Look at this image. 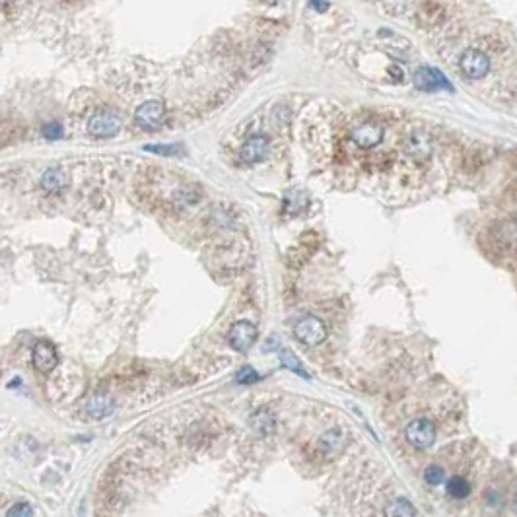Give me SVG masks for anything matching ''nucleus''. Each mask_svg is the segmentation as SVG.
<instances>
[{
  "label": "nucleus",
  "instance_id": "6ab92c4d",
  "mask_svg": "<svg viewBox=\"0 0 517 517\" xmlns=\"http://www.w3.org/2000/svg\"><path fill=\"white\" fill-rule=\"evenodd\" d=\"M424 478H426V483L432 484V486L440 484L441 481H443V468L438 467V465H430V467L426 468V473H424Z\"/></svg>",
  "mask_w": 517,
  "mask_h": 517
},
{
  "label": "nucleus",
  "instance_id": "5701e85b",
  "mask_svg": "<svg viewBox=\"0 0 517 517\" xmlns=\"http://www.w3.org/2000/svg\"><path fill=\"white\" fill-rule=\"evenodd\" d=\"M144 150H148V152H156V154H166V156H171L177 152V148L175 146H146Z\"/></svg>",
  "mask_w": 517,
  "mask_h": 517
},
{
  "label": "nucleus",
  "instance_id": "4be33fe9",
  "mask_svg": "<svg viewBox=\"0 0 517 517\" xmlns=\"http://www.w3.org/2000/svg\"><path fill=\"white\" fill-rule=\"evenodd\" d=\"M257 379H258L257 371L253 370V368H244V370L238 373L236 381H239V383H253V381H257Z\"/></svg>",
  "mask_w": 517,
  "mask_h": 517
},
{
  "label": "nucleus",
  "instance_id": "b1692460",
  "mask_svg": "<svg viewBox=\"0 0 517 517\" xmlns=\"http://www.w3.org/2000/svg\"><path fill=\"white\" fill-rule=\"evenodd\" d=\"M313 8H315V10H321V12H323V10H327L328 4H317V2H315Z\"/></svg>",
  "mask_w": 517,
  "mask_h": 517
},
{
  "label": "nucleus",
  "instance_id": "39448f33",
  "mask_svg": "<svg viewBox=\"0 0 517 517\" xmlns=\"http://www.w3.org/2000/svg\"><path fill=\"white\" fill-rule=\"evenodd\" d=\"M406 440L416 449H428L436 441V426L426 418H416L406 426Z\"/></svg>",
  "mask_w": 517,
  "mask_h": 517
},
{
  "label": "nucleus",
  "instance_id": "f3484780",
  "mask_svg": "<svg viewBox=\"0 0 517 517\" xmlns=\"http://www.w3.org/2000/svg\"><path fill=\"white\" fill-rule=\"evenodd\" d=\"M468 492H471V486L465 478L461 476H453V478H449L448 483V494L455 500H463V498L468 496Z\"/></svg>",
  "mask_w": 517,
  "mask_h": 517
},
{
  "label": "nucleus",
  "instance_id": "f03ea898",
  "mask_svg": "<svg viewBox=\"0 0 517 517\" xmlns=\"http://www.w3.org/2000/svg\"><path fill=\"white\" fill-rule=\"evenodd\" d=\"M350 139L356 146L370 150L378 146L383 139V125H379L376 121H358L350 129Z\"/></svg>",
  "mask_w": 517,
  "mask_h": 517
},
{
  "label": "nucleus",
  "instance_id": "2eb2a0df",
  "mask_svg": "<svg viewBox=\"0 0 517 517\" xmlns=\"http://www.w3.org/2000/svg\"><path fill=\"white\" fill-rule=\"evenodd\" d=\"M343 443H344V432L343 430H338V428L325 433L321 438V441H319V446H321V449L325 453H335V451H338V449L343 448Z\"/></svg>",
  "mask_w": 517,
  "mask_h": 517
},
{
  "label": "nucleus",
  "instance_id": "6e6552de",
  "mask_svg": "<svg viewBox=\"0 0 517 517\" xmlns=\"http://www.w3.org/2000/svg\"><path fill=\"white\" fill-rule=\"evenodd\" d=\"M59 363V356H56L55 346L47 341H39L34 346V366L43 373L53 371Z\"/></svg>",
  "mask_w": 517,
  "mask_h": 517
},
{
  "label": "nucleus",
  "instance_id": "dca6fc26",
  "mask_svg": "<svg viewBox=\"0 0 517 517\" xmlns=\"http://www.w3.org/2000/svg\"><path fill=\"white\" fill-rule=\"evenodd\" d=\"M251 426L261 436H268L274 430V416L268 411H258L251 418Z\"/></svg>",
  "mask_w": 517,
  "mask_h": 517
},
{
  "label": "nucleus",
  "instance_id": "a211bd4d",
  "mask_svg": "<svg viewBox=\"0 0 517 517\" xmlns=\"http://www.w3.org/2000/svg\"><path fill=\"white\" fill-rule=\"evenodd\" d=\"M6 517H34V508L28 502H20L8 510Z\"/></svg>",
  "mask_w": 517,
  "mask_h": 517
},
{
  "label": "nucleus",
  "instance_id": "4468645a",
  "mask_svg": "<svg viewBox=\"0 0 517 517\" xmlns=\"http://www.w3.org/2000/svg\"><path fill=\"white\" fill-rule=\"evenodd\" d=\"M383 516L385 517H414L416 511H414V506L405 498H397V500H391L383 508Z\"/></svg>",
  "mask_w": 517,
  "mask_h": 517
},
{
  "label": "nucleus",
  "instance_id": "9d476101",
  "mask_svg": "<svg viewBox=\"0 0 517 517\" xmlns=\"http://www.w3.org/2000/svg\"><path fill=\"white\" fill-rule=\"evenodd\" d=\"M266 152H268V139L263 136V134H255L251 139H247L244 146H241V158L245 161H249V164L263 160Z\"/></svg>",
  "mask_w": 517,
  "mask_h": 517
},
{
  "label": "nucleus",
  "instance_id": "412c9836",
  "mask_svg": "<svg viewBox=\"0 0 517 517\" xmlns=\"http://www.w3.org/2000/svg\"><path fill=\"white\" fill-rule=\"evenodd\" d=\"M43 134H45L47 140L61 139V136H63V126L59 125V123H49V125H45V129H43Z\"/></svg>",
  "mask_w": 517,
  "mask_h": 517
},
{
  "label": "nucleus",
  "instance_id": "aec40b11",
  "mask_svg": "<svg viewBox=\"0 0 517 517\" xmlns=\"http://www.w3.org/2000/svg\"><path fill=\"white\" fill-rule=\"evenodd\" d=\"M282 362H284V366H286V368H290L292 371H296L298 376L309 378L308 373H306V370L301 368L300 363H298V360H296V358H293V354H290V352H284V356H282Z\"/></svg>",
  "mask_w": 517,
  "mask_h": 517
},
{
  "label": "nucleus",
  "instance_id": "7ed1b4c3",
  "mask_svg": "<svg viewBox=\"0 0 517 517\" xmlns=\"http://www.w3.org/2000/svg\"><path fill=\"white\" fill-rule=\"evenodd\" d=\"M134 121L140 129L144 131H158L166 123V107L161 101L150 99L146 104H142L134 113Z\"/></svg>",
  "mask_w": 517,
  "mask_h": 517
},
{
  "label": "nucleus",
  "instance_id": "f8f14e48",
  "mask_svg": "<svg viewBox=\"0 0 517 517\" xmlns=\"http://www.w3.org/2000/svg\"><path fill=\"white\" fill-rule=\"evenodd\" d=\"M440 82L446 84V80H443V76H440V72H436L432 69H418L414 72V84L418 90L432 91L440 86ZM446 88H449V86L446 84Z\"/></svg>",
  "mask_w": 517,
  "mask_h": 517
},
{
  "label": "nucleus",
  "instance_id": "20e7f679",
  "mask_svg": "<svg viewBox=\"0 0 517 517\" xmlns=\"http://www.w3.org/2000/svg\"><path fill=\"white\" fill-rule=\"evenodd\" d=\"M121 119L113 111L101 109V111L94 113L88 121V133L96 139H111L119 133Z\"/></svg>",
  "mask_w": 517,
  "mask_h": 517
},
{
  "label": "nucleus",
  "instance_id": "ddd939ff",
  "mask_svg": "<svg viewBox=\"0 0 517 517\" xmlns=\"http://www.w3.org/2000/svg\"><path fill=\"white\" fill-rule=\"evenodd\" d=\"M69 185V175L63 169H47L41 177V187L47 193H61Z\"/></svg>",
  "mask_w": 517,
  "mask_h": 517
},
{
  "label": "nucleus",
  "instance_id": "1a4fd4ad",
  "mask_svg": "<svg viewBox=\"0 0 517 517\" xmlns=\"http://www.w3.org/2000/svg\"><path fill=\"white\" fill-rule=\"evenodd\" d=\"M403 144H405V152L413 160H424L430 154V140L422 131H413L403 140Z\"/></svg>",
  "mask_w": 517,
  "mask_h": 517
},
{
  "label": "nucleus",
  "instance_id": "423d86ee",
  "mask_svg": "<svg viewBox=\"0 0 517 517\" xmlns=\"http://www.w3.org/2000/svg\"><path fill=\"white\" fill-rule=\"evenodd\" d=\"M461 69L468 78H484L490 70V59L481 49H467L461 56Z\"/></svg>",
  "mask_w": 517,
  "mask_h": 517
},
{
  "label": "nucleus",
  "instance_id": "9b49d317",
  "mask_svg": "<svg viewBox=\"0 0 517 517\" xmlns=\"http://www.w3.org/2000/svg\"><path fill=\"white\" fill-rule=\"evenodd\" d=\"M113 398L107 395V393H96V395H91L88 398V403H86V413L88 416L96 420H101L105 416H109L113 413Z\"/></svg>",
  "mask_w": 517,
  "mask_h": 517
},
{
  "label": "nucleus",
  "instance_id": "0eeeda50",
  "mask_svg": "<svg viewBox=\"0 0 517 517\" xmlns=\"http://www.w3.org/2000/svg\"><path fill=\"white\" fill-rule=\"evenodd\" d=\"M255 338H257V328L249 321L234 323L228 333V343L231 344V348L239 350V352L251 348Z\"/></svg>",
  "mask_w": 517,
  "mask_h": 517
},
{
  "label": "nucleus",
  "instance_id": "f257e3e1",
  "mask_svg": "<svg viewBox=\"0 0 517 517\" xmlns=\"http://www.w3.org/2000/svg\"><path fill=\"white\" fill-rule=\"evenodd\" d=\"M293 335L306 346H317L327 338V327L323 325L321 319H317L313 315H308L293 327Z\"/></svg>",
  "mask_w": 517,
  "mask_h": 517
}]
</instances>
